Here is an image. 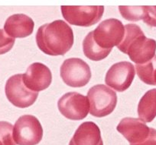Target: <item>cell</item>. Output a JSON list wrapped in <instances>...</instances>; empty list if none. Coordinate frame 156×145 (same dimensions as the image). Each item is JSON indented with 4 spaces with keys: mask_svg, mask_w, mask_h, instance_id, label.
I'll return each mask as SVG.
<instances>
[{
    "mask_svg": "<svg viewBox=\"0 0 156 145\" xmlns=\"http://www.w3.org/2000/svg\"><path fill=\"white\" fill-rule=\"evenodd\" d=\"M36 43L39 50L49 56H64L73 44V30L64 21L56 20L38 28Z\"/></svg>",
    "mask_w": 156,
    "mask_h": 145,
    "instance_id": "obj_1",
    "label": "cell"
},
{
    "mask_svg": "<svg viewBox=\"0 0 156 145\" xmlns=\"http://www.w3.org/2000/svg\"><path fill=\"white\" fill-rule=\"evenodd\" d=\"M125 36L119 50L127 54L136 65H142L149 62L156 56V41L145 37L140 27L135 24L124 26Z\"/></svg>",
    "mask_w": 156,
    "mask_h": 145,
    "instance_id": "obj_2",
    "label": "cell"
},
{
    "mask_svg": "<svg viewBox=\"0 0 156 145\" xmlns=\"http://www.w3.org/2000/svg\"><path fill=\"white\" fill-rule=\"evenodd\" d=\"M90 113L102 118L111 114L117 104L116 93L104 84H97L88 91Z\"/></svg>",
    "mask_w": 156,
    "mask_h": 145,
    "instance_id": "obj_3",
    "label": "cell"
},
{
    "mask_svg": "<svg viewBox=\"0 0 156 145\" xmlns=\"http://www.w3.org/2000/svg\"><path fill=\"white\" fill-rule=\"evenodd\" d=\"M94 43L103 50H112L118 46L125 36V28L122 21L115 18L103 21L94 31H91Z\"/></svg>",
    "mask_w": 156,
    "mask_h": 145,
    "instance_id": "obj_4",
    "label": "cell"
},
{
    "mask_svg": "<svg viewBox=\"0 0 156 145\" xmlns=\"http://www.w3.org/2000/svg\"><path fill=\"white\" fill-rule=\"evenodd\" d=\"M43 137V128L38 119L31 115H23L13 126V139L17 145H37Z\"/></svg>",
    "mask_w": 156,
    "mask_h": 145,
    "instance_id": "obj_5",
    "label": "cell"
},
{
    "mask_svg": "<svg viewBox=\"0 0 156 145\" xmlns=\"http://www.w3.org/2000/svg\"><path fill=\"white\" fill-rule=\"evenodd\" d=\"M91 70L88 64L79 58H70L64 61L61 66L63 81L72 87H82L91 78Z\"/></svg>",
    "mask_w": 156,
    "mask_h": 145,
    "instance_id": "obj_6",
    "label": "cell"
},
{
    "mask_svg": "<svg viewBox=\"0 0 156 145\" xmlns=\"http://www.w3.org/2000/svg\"><path fill=\"white\" fill-rule=\"evenodd\" d=\"M5 92L9 101L19 108L31 107L38 97V93L31 91L25 86L22 74H15L8 79L5 84Z\"/></svg>",
    "mask_w": 156,
    "mask_h": 145,
    "instance_id": "obj_7",
    "label": "cell"
},
{
    "mask_svg": "<svg viewBox=\"0 0 156 145\" xmlns=\"http://www.w3.org/2000/svg\"><path fill=\"white\" fill-rule=\"evenodd\" d=\"M60 113L70 120H82L87 117L90 111L87 97L77 92L64 94L58 102Z\"/></svg>",
    "mask_w": 156,
    "mask_h": 145,
    "instance_id": "obj_8",
    "label": "cell"
},
{
    "mask_svg": "<svg viewBox=\"0 0 156 145\" xmlns=\"http://www.w3.org/2000/svg\"><path fill=\"white\" fill-rule=\"evenodd\" d=\"M61 13L69 24L75 26L90 27L100 21L104 6H61Z\"/></svg>",
    "mask_w": 156,
    "mask_h": 145,
    "instance_id": "obj_9",
    "label": "cell"
},
{
    "mask_svg": "<svg viewBox=\"0 0 156 145\" xmlns=\"http://www.w3.org/2000/svg\"><path fill=\"white\" fill-rule=\"evenodd\" d=\"M136 75L135 66L131 62H119L110 67L106 72L105 82L118 92L126 91L133 83Z\"/></svg>",
    "mask_w": 156,
    "mask_h": 145,
    "instance_id": "obj_10",
    "label": "cell"
},
{
    "mask_svg": "<svg viewBox=\"0 0 156 145\" xmlns=\"http://www.w3.org/2000/svg\"><path fill=\"white\" fill-rule=\"evenodd\" d=\"M152 128L139 119L131 117L122 119L116 127L130 145H142L150 137Z\"/></svg>",
    "mask_w": 156,
    "mask_h": 145,
    "instance_id": "obj_11",
    "label": "cell"
},
{
    "mask_svg": "<svg viewBox=\"0 0 156 145\" xmlns=\"http://www.w3.org/2000/svg\"><path fill=\"white\" fill-rule=\"evenodd\" d=\"M52 74L48 66L41 62L30 65L23 74V82L25 86L34 92L44 91L51 85Z\"/></svg>",
    "mask_w": 156,
    "mask_h": 145,
    "instance_id": "obj_12",
    "label": "cell"
},
{
    "mask_svg": "<svg viewBox=\"0 0 156 145\" xmlns=\"http://www.w3.org/2000/svg\"><path fill=\"white\" fill-rule=\"evenodd\" d=\"M34 23L29 16L24 14H15L7 18L4 31L13 38H25L33 33Z\"/></svg>",
    "mask_w": 156,
    "mask_h": 145,
    "instance_id": "obj_13",
    "label": "cell"
},
{
    "mask_svg": "<svg viewBox=\"0 0 156 145\" xmlns=\"http://www.w3.org/2000/svg\"><path fill=\"white\" fill-rule=\"evenodd\" d=\"M69 145H103L100 128L93 122H83L74 132Z\"/></svg>",
    "mask_w": 156,
    "mask_h": 145,
    "instance_id": "obj_14",
    "label": "cell"
},
{
    "mask_svg": "<svg viewBox=\"0 0 156 145\" xmlns=\"http://www.w3.org/2000/svg\"><path fill=\"white\" fill-rule=\"evenodd\" d=\"M139 119L145 123L151 122L156 117V88L147 91L138 105Z\"/></svg>",
    "mask_w": 156,
    "mask_h": 145,
    "instance_id": "obj_15",
    "label": "cell"
},
{
    "mask_svg": "<svg viewBox=\"0 0 156 145\" xmlns=\"http://www.w3.org/2000/svg\"><path fill=\"white\" fill-rule=\"evenodd\" d=\"M83 51L85 56L93 61H100L109 56L112 50H103L99 47L93 40L92 34L90 32L83 41Z\"/></svg>",
    "mask_w": 156,
    "mask_h": 145,
    "instance_id": "obj_16",
    "label": "cell"
},
{
    "mask_svg": "<svg viewBox=\"0 0 156 145\" xmlns=\"http://www.w3.org/2000/svg\"><path fill=\"white\" fill-rule=\"evenodd\" d=\"M136 73L142 82L148 85H155L154 73L156 68V56L149 62L142 65H136Z\"/></svg>",
    "mask_w": 156,
    "mask_h": 145,
    "instance_id": "obj_17",
    "label": "cell"
},
{
    "mask_svg": "<svg viewBox=\"0 0 156 145\" xmlns=\"http://www.w3.org/2000/svg\"><path fill=\"white\" fill-rule=\"evenodd\" d=\"M119 10L121 15L126 20L130 21H138L139 20H142L145 15V6H119Z\"/></svg>",
    "mask_w": 156,
    "mask_h": 145,
    "instance_id": "obj_18",
    "label": "cell"
},
{
    "mask_svg": "<svg viewBox=\"0 0 156 145\" xmlns=\"http://www.w3.org/2000/svg\"><path fill=\"white\" fill-rule=\"evenodd\" d=\"M0 140L3 145H16L13 139V125L9 122H0Z\"/></svg>",
    "mask_w": 156,
    "mask_h": 145,
    "instance_id": "obj_19",
    "label": "cell"
},
{
    "mask_svg": "<svg viewBox=\"0 0 156 145\" xmlns=\"http://www.w3.org/2000/svg\"><path fill=\"white\" fill-rule=\"evenodd\" d=\"M15 41V38L9 37L4 30L0 29V55L10 51L14 46Z\"/></svg>",
    "mask_w": 156,
    "mask_h": 145,
    "instance_id": "obj_20",
    "label": "cell"
},
{
    "mask_svg": "<svg viewBox=\"0 0 156 145\" xmlns=\"http://www.w3.org/2000/svg\"><path fill=\"white\" fill-rule=\"evenodd\" d=\"M143 21L151 27H156V6H145Z\"/></svg>",
    "mask_w": 156,
    "mask_h": 145,
    "instance_id": "obj_21",
    "label": "cell"
},
{
    "mask_svg": "<svg viewBox=\"0 0 156 145\" xmlns=\"http://www.w3.org/2000/svg\"><path fill=\"white\" fill-rule=\"evenodd\" d=\"M142 145H156V129L152 128V131L148 140Z\"/></svg>",
    "mask_w": 156,
    "mask_h": 145,
    "instance_id": "obj_22",
    "label": "cell"
},
{
    "mask_svg": "<svg viewBox=\"0 0 156 145\" xmlns=\"http://www.w3.org/2000/svg\"><path fill=\"white\" fill-rule=\"evenodd\" d=\"M154 84L156 85V68H155V71H154Z\"/></svg>",
    "mask_w": 156,
    "mask_h": 145,
    "instance_id": "obj_23",
    "label": "cell"
},
{
    "mask_svg": "<svg viewBox=\"0 0 156 145\" xmlns=\"http://www.w3.org/2000/svg\"><path fill=\"white\" fill-rule=\"evenodd\" d=\"M0 145H3V144H2V141H1V140H0Z\"/></svg>",
    "mask_w": 156,
    "mask_h": 145,
    "instance_id": "obj_24",
    "label": "cell"
}]
</instances>
